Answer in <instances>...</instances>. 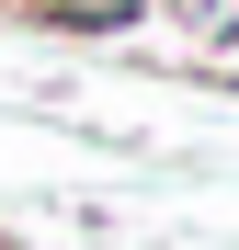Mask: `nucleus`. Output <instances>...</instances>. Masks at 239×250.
<instances>
[{
	"instance_id": "obj_2",
	"label": "nucleus",
	"mask_w": 239,
	"mask_h": 250,
	"mask_svg": "<svg viewBox=\"0 0 239 250\" xmlns=\"http://www.w3.org/2000/svg\"><path fill=\"white\" fill-rule=\"evenodd\" d=\"M0 250H12V228H0Z\"/></svg>"
},
{
	"instance_id": "obj_1",
	"label": "nucleus",
	"mask_w": 239,
	"mask_h": 250,
	"mask_svg": "<svg viewBox=\"0 0 239 250\" xmlns=\"http://www.w3.org/2000/svg\"><path fill=\"white\" fill-rule=\"evenodd\" d=\"M182 34V57L205 68V80H239V0H159Z\"/></svg>"
}]
</instances>
